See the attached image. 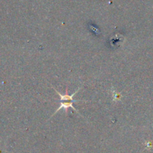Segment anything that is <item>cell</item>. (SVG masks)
I'll return each mask as SVG.
<instances>
[{
  "instance_id": "1",
  "label": "cell",
  "mask_w": 153,
  "mask_h": 153,
  "mask_svg": "<svg viewBox=\"0 0 153 153\" xmlns=\"http://www.w3.org/2000/svg\"><path fill=\"white\" fill-rule=\"evenodd\" d=\"M79 101H81V100H76V101H64V102H61V106H60L59 108H58V109L56 110V111L55 112V114L57 113V112L58 111L61 110V108H64V110H65L66 113L67 114V112H68V108H73L75 111H77L78 114H79V111H78L76 108H75L73 107V102H79Z\"/></svg>"
},
{
  "instance_id": "2",
  "label": "cell",
  "mask_w": 153,
  "mask_h": 153,
  "mask_svg": "<svg viewBox=\"0 0 153 153\" xmlns=\"http://www.w3.org/2000/svg\"><path fill=\"white\" fill-rule=\"evenodd\" d=\"M79 89H80V88H79V89H78L77 91H76V92L74 93V94H72V95H69V94H68V89L66 90V94H64V95H62V94H60V93L58 92V91H57L56 89H55V92H56L57 94H58V96L60 97V98H61V102H64V101H76V100H73V97L75 96V94H76V93H77L78 91H79Z\"/></svg>"
}]
</instances>
